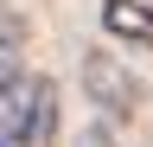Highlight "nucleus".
Segmentation results:
<instances>
[{
  "mask_svg": "<svg viewBox=\"0 0 153 147\" xmlns=\"http://www.w3.org/2000/svg\"><path fill=\"white\" fill-rule=\"evenodd\" d=\"M51 122H57L51 77H19V70H7V83H0V147H45Z\"/></svg>",
  "mask_w": 153,
  "mask_h": 147,
  "instance_id": "obj_1",
  "label": "nucleus"
},
{
  "mask_svg": "<svg viewBox=\"0 0 153 147\" xmlns=\"http://www.w3.org/2000/svg\"><path fill=\"white\" fill-rule=\"evenodd\" d=\"M83 90L108 122H134V109H140V77L108 51H83Z\"/></svg>",
  "mask_w": 153,
  "mask_h": 147,
  "instance_id": "obj_2",
  "label": "nucleus"
},
{
  "mask_svg": "<svg viewBox=\"0 0 153 147\" xmlns=\"http://www.w3.org/2000/svg\"><path fill=\"white\" fill-rule=\"evenodd\" d=\"M102 32L128 51H153V7L147 0H102Z\"/></svg>",
  "mask_w": 153,
  "mask_h": 147,
  "instance_id": "obj_3",
  "label": "nucleus"
},
{
  "mask_svg": "<svg viewBox=\"0 0 153 147\" xmlns=\"http://www.w3.org/2000/svg\"><path fill=\"white\" fill-rule=\"evenodd\" d=\"M76 147H115V134H108V128H83V134H76Z\"/></svg>",
  "mask_w": 153,
  "mask_h": 147,
  "instance_id": "obj_4",
  "label": "nucleus"
}]
</instances>
